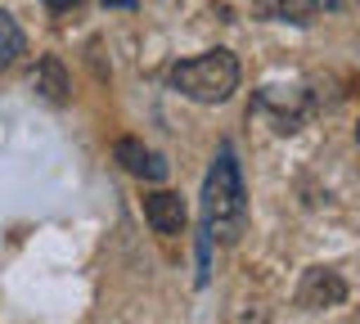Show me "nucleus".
<instances>
[{
	"instance_id": "obj_9",
	"label": "nucleus",
	"mask_w": 360,
	"mask_h": 324,
	"mask_svg": "<svg viewBox=\"0 0 360 324\" xmlns=\"http://www.w3.org/2000/svg\"><path fill=\"white\" fill-rule=\"evenodd\" d=\"M18 54H22V27L0 9V68H9Z\"/></svg>"
},
{
	"instance_id": "obj_10",
	"label": "nucleus",
	"mask_w": 360,
	"mask_h": 324,
	"mask_svg": "<svg viewBox=\"0 0 360 324\" xmlns=\"http://www.w3.org/2000/svg\"><path fill=\"white\" fill-rule=\"evenodd\" d=\"M356 0H320V9H329V14H342V9H352Z\"/></svg>"
},
{
	"instance_id": "obj_13",
	"label": "nucleus",
	"mask_w": 360,
	"mask_h": 324,
	"mask_svg": "<svg viewBox=\"0 0 360 324\" xmlns=\"http://www.w3.org/2000/svg\"><path fill=\"white\" fill-rule=\"evenodd\" d=\"M356 140H360V127H356Z\"/></svg>"
},
{
	"instance_id": "obj_1",
	"label": "nucleus",
	"mask_w": 360,
	"mask_h": 324,
	"mask_svg": "<svg viewBox=\"0 0 360 324\" xmlns=\"http://www.w3.org/2000/svg\"><path fill=\"white\" fill-rule=\"evenodd\" d=\"M202 234L212 243H239L243 226H248V189L239 176V162H234V144H221L217 162H212L207 181H202Z\"/></svg>"
},
{
	"instance_id": "obj_4",
	"label": "nucleus",
	"mask_w": 360,
	"mask_h": 324,
	"mask_svg": "<svg viewBox=\"0 0 360 324\" xmlns=\"http://www.w3.org/2000/svg\"><path fill=\"white\" fill-rule=\"evenodd\" d=\"M297 302L307 311H324V306H342L347 302V284L338 271H324V266H315V271L302 275V288H297Z\"/></svg>"
},
{
	"instance_id": "obj_5",
	"label": "nucleus",
	"mask_w": 360,
	"mask_h": 324,
	"mask_svg": "<svg viewBox=\"0 0 360 324\" xmlns=\"http://www.w3.org/2000/svg\"><path fill=\"white\" fill-rule=\"evenodd\" d=\"M144 221L158 230V234H180L185 230V198L172 194V189H153L149 198H144Z\"/></svg>"
},
{
	"instance_id": "obj_12",
	"label": "nucleus",
	"mask_w": 360,
	"mask_h": 324,
	"mask_svg": "<svg viewBox=\"0 0 360 324\" xmlns=\"http://www.w3.org/2000/svg\"><path fill=\"white\" fill-rule=\"evenodd\" d=\"M41 5H50V9H72L77 0H41Z\"/></svg>"
},
{
	"instance_id": "obj_7",
	"label": "nucleus",
	"mask_w": 360,
	"mask_h": 324,
	"mask_svg": "<svg viewBox=\"0 0 360 324\" xmlns=\"http://www.w3.org/2000/svg\"><path fill=\"white\" fill-rule=\"evenodd\" d=\"M112 153H117V162L127 167L131 176H149V181H167V162L158 158V153H149L140 140H131V136H127V140H117V144H112Z\"/></svg>"
},
{
	"instance_id": "obj_2",
	"label": "nucleus",
	"mask_w": 360,
	"mask_h": 324,
	"mask_svg": "<svg viewBox=\"0 0 360 324\" xmlns=\"http://www.w3.org/2000/svg\"><path fill=\"white\" fill-rule=\"evenodd\" d=\"M172 86L194 104H225L239 86V59L230 50H207L194 59H180L172 68Z\"/></svg>"
},
{
	"instance_id": "obj_3",
	"label": "nucleus",
	"mask_w": 360,
	"mask_h": 324,
	"mask_svg": "<svg viewBox=\"0 0 360 324\" xmlns=\"http://www.w3.org/2000/svg\"><path fill=\"white\" fill-rule=\"evenodd\" d=\"M252 113L270 117V127H275L279 136H292V131L302 127V117L311 113V99H307V91H288V86H266V91L252 99Z\"/></svg>"
},
{
	"instance_id": "obj_8",
	"label": "nucleus",
	"mask_w": 360,
	"mask_h": 324,
	"mask_svg": "<svg viewBox=\"0 0 360 324\" xmlns=\"http://www.w3.org/2000/svg\"><path fill=\"white\" fill-rule=\"evenodd\" d=\"M37 91L50 99V104H63V99H68V72H63V63L54 59V54H45V59H41V68H37Z\"/></svg>"
},
{
	"instance_id": "obj_6",
	"label": "nucleus",
	"mask_w": 360,
	"mask_h": 324,
	"mask_svg": "<svg viewBox=\"0 0 360 324\" xmlns=\"http://www.w3.org/2000/svg\"><path fill=\"white\" fill-rule=\"evenodd\" d=\"M252 18L262 23H297L307 27L320 18V0H252Z\"/></svg>"
},
{
	"instance_id": "obj_11",
	"label": "nucleus",
	"mask_w": 360,
	"mask_h": 324,
	"mask_svg": "<svg viewBox=\"0 0 360 324\" xmlns=\"http://www.w3.org/2000/svg\"><path fill=\"white\" fill-rule=\"evenodd\" d=\"M104 5H112V9H135L140 0H104Z\"/></svg>"
}]
</instances>
